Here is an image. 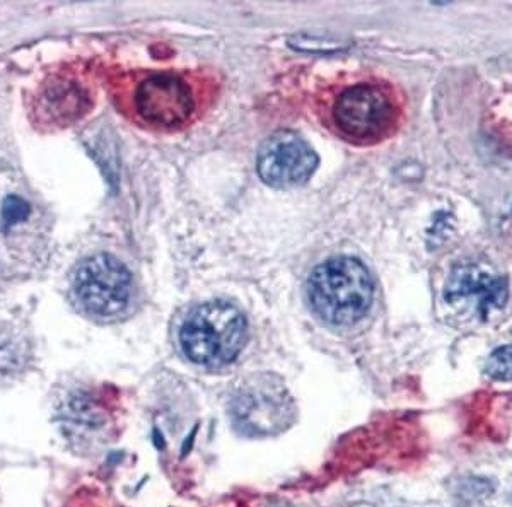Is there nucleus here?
Listing matches in <instances>:
<instances>
[{
    "label": "nucleus",
    "instance_id": "obj_9",
    "mask_svg": "<svg viewBox=\"0 0 512 507\" xmlns=\"http://www.w3.org/2000/svg\"><path fill=\"white\" fill-rule=\"evenodd\" d=\"M41 111L53 122H69L86 105V94L76 82L59 81L50 84L40 98Z\"/></svg>",
    "mask_w": 512,
    "mask_h": 507
},
{
    "label": "nucleus",
    "instance_id": "obj_4",
    "mask_svg": "<svg viewBox=\"0 0 512 507\" xmlns=\"http://www.w3.org/2000/svg\"><path fill=\"white\" fill-rule=\"evenodd\" d=\"M74 298L94 318H117L132 298V277L125 265L110 255H94L77 267L72 277Z\"/></svg>",
    "mask_w": 512,
    "mask_h": 507
},
{
    "label": "nucleus",
    "instance_id": "obj_10",
    "mask_svg": "<svg viewBox=\"0 0 512 507\" xmlns=\"http://www.w3.org/2000/svg\"><path fill=\"white\" fill-rule=\"evenodd\" d=\"M485 371L497 381H512V345H504L490 354Z\"/></svg>",
    "mask_w": 512,
    "mask_h": 507
},
{
    "label": "nucleus",
    "instance_id": "obj_3",
    "mask_svg": "<svg viewBox=\"0 0 512 507\" xmlns=\"http://www.w3.org/2000/svg\"><path fill=\"white\" fill-rule=\"evenodd\" d=\"M239 434L268 438L286 431L296 419V405L286 386L272 378H256L241 386L229 405Z\"/></svg>",
    "mask_w": 512,
    "mask_h": 507
},
{
    "label": "nucleus",
    "instance_id": "obj_1",
    "mask_svg": "<svg viewBox=\"0 0 512 507\" xmlns=\"http://www.w3.org/2000/svg\"><path fill=\"white\" fill-rule=\"evenodd\" d=\"M308 296L321 320L335 327H350L362 320L373 304V279L355 258H330L313 270Z\"/></svg>",
    "mask_w": 512,
    "mask_h": 507
},
{
    "label": "nucleus",
    "instance_id": "obj_6",
    "mask_svg": "<svg viewBox=\"0 0 512 507\" xmlns=\"http://www.w3.org/2000/svg\"><path fill=\"white\" fill-rule=\"evenodd\" d=\"M509 298V286L504 275L482 267L478 263H463L451 270L444 299L453 308L473 311L482 320L504 308Z\"/></svg>",
    "mask_w": 512,
    "mask_h": 507
},
{
    "label": "nucleus",
    "instance_id": "obj_8",
    "mask_svg": "<svg viewBox=\"0 0 512 507\" xmlns=\"http://www.w3.org/2000/svg\"><path fill=\"white\" fill-rule=\"evenodd\" d=\"M135 108L146 122L173 127L190 117L192 93L180 77L158 74L140 82L135 91Z\"/></svg>",
    "mask_w": 512,
    "mask_h": 507
},
{
    "label": "nucleus",
    "instance_id": "obj_11",
    "mask_svg": "<svg viewBox=\"0 0 512 507\" xmlns=\"http://www.w3.org/2000/svg\"><path fill=\"white\" fill-rule=\"evenodd\" d=\"M30 216V205L19 197H7L2 204V212H0V229L14 228L19 222L26 221Z\"/></svg>",
    "mask_w": 512,
    "mask_h": 507
},
{
    "label": "nucleus",
    "instance_id": "obj_5",
    "mask_svg": "<svg viewBox=\"0 0 512 507\" xmlns=\"http://www.w3.org/2000/svg\"><path fill=\"white\" fill-rule=\"evenodd\" d=\"M318 168V156L306 140L294 132L270 135L258 152V175L270 187L303 185Z\"/></svg>",
    "mask_w": 512,
    "mask_h": 507
},
{
    "label": "nucleus",
    "instance_id": "obj_7",
    "mask_svg": "<svg viewBox=\"0 0 512 507\" xmlns=\"http://www.w3.org/2000/svg\"><path fill=\"white\" fill-rule=\"evenodd\" d=\"M393 103L383 89L373 84H359L338 96L333 106V120L352 139H374L393 122Z\"/></svg>",
    "mask_w": 512,
    "mask_h": 507
},
{
    "label": "nucleus",
    "instance_id": "obj_2",
    "mask_svg": "<svg viewBox=\"0 0 512 507\" xmlns=\"http://www.w3.org/2000/svg\"><path fill=\"white\" fill-rule=\"evenodd\" d=\"M178 338L188 361L204 368H222L245 347V316L226 301L200 304L188 313Z\"/></svg>",
    "mask_w": 512,
    "mask_h": 507
}]
</instances>
